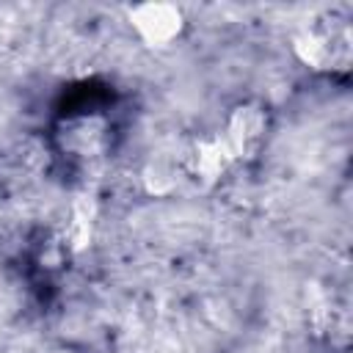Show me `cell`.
Instances as JSON below:
<instances>
[{
	"label": "cell",
	"mask_w": 353,
	"mask_h": 353,
	"mask_svg": "<svg viewBox=\"0 0 353 353\" xmlns=\"http://www.w3.org/2000/svg\"><path fill=\"white\" fill-rule=\"evenodd\" d=\"M143 179H146V188L152 193H168L171 185H174V171L165 168L163 163H154V165L146 168V176Z\"/></svg>",
	"instance_id": "obj_5"
},
{
	"label": "cell",
	"mask_w": 353,
	"mask_h": 353,
	"mask_svg": "<svg viewBox=\"0 0 353 353\" xmlns=\"http://www.w3.org/2000/svg\"><path fill=\"white\" fill-rule=\"evenodd\" d=\"M265 127H268V119H265V110H259L256 105H240L232 119H229V127H226V143L232 149L234 157H243L248 152H254L259 146V141L265 138Z\"/></svg>",
	"instance_id": "obj_2"
},
{
	"label": "cell",
	"mask_w": 353,
	"mask_h": 353,
	"mask_svg": "<svg viewBox=\"0 0 353 353\" xmlns=\"http://www.w3.org/2000/svg\"><path fill=\"white\" fill-rule=\"evenodd\" d=\"M295 52H298V58H301L303 63H309V66H314V69H323V66H328L331 58H334V44H331L328 36L314 33V30H306V33H301V36L295 39Z\"/></svg>",
	"instance_id": "obj_4"
},
{
	"label": "cell",
	"mask_w": 353,
	"mask_h": 353,
	"mask_svg": "<svg viewBox=\"0 0 353 353\" xmlns=\"http://www.w3.org/2000/svg\"><path fill=\"white\" fill-rule=\"evenodd\" d=\"M130 25L146 44L165 47L182 36L185 17L182 8L174 3H141L130 8Z\"/></svg>",
	"instance_id": "obj_1"
},
{
	"label": "cell",
	"mask_w": 353,
	"mask_h": 353,
	"mask_svg": "<svg viewBox=\"0 0 353 353\" xmlns=\"http://www.w3.org/2000/svg\"><path fill=\"white\" fill-rule=\"evenodd\" d=\"M234 160L229 143L223 135L218 138H210V141H201L196 146V174L207 182H212L215 176H221L226 171V165Z\"/></svg>",
	"instance_id": "obj_3"
}]
</instances>
